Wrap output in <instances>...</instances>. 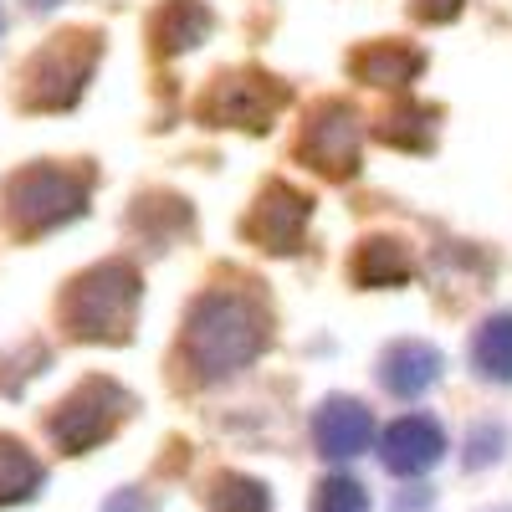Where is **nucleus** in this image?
Returning a JSON list of instances; mask_svg holds the SVG:
<instances>
[{
    "label": "nucleus",
    "mask_w": 512,
    "mask_h": 512,
    "mask_svg": "<svg viewBox=\"0 0 512 512\" xmlns=\"http://www.w3.org/2000/svg\"><path fill=\"white\" fill-rule=\"evenodd\" d=\"M93 195V175L72 164H31L21 175L6 180L0 190V216L16 236H47L67 221H77L88 210Z\"/></svg>",
    "instance_id": "obj_3"
},
{
    "label": "nucleus",
    "mask_w": 512,
    "mask_h": 512,
    "mask_svg": "<svg viewBox=\"0 0 512 512\" xmlns=\"http://www.w3.org/2000/svg\"><path fill=\"white\" fill-rule=\"evenodd\" d=\"M47 487V466H41L16 436H0V507H21Z\"/></svg>",
    "instance_id": "obj_16"
},
{
    "label": "nucleus",
    "mask_w": 512,
    "mask_h": 512,
    "mask_svg": "<svg viewBox=\"0 0 512 512\" xmlns=\"http://www.w3.org/2000/svg\"><path fill=\"white\" fill-rule=\"evenodd\" d=\"M144 226H149V241L154 246L175 241V231H190V205L185 200L175 205V195H144L134 205V231H144Z\"/></svg>",
    "instance_id": "obj_19"
},
{
    "label": "nucleus",
    "mask_w": 512,
    "mask_h": 512,
    "mask_svg": "<svg viewBox=\"0 0 512 512\" xmlns=\"http://www.w3.org/2000/svg\"><path fill=\"white\" fill-rule=\"evenodd\" d=\"M441 369H446L441 349L420 344V338H405V344L384 349V359H379V384H384L390 395H400V400H420V395L441 379Z\"/></svg>",
    "instance_id": "obj_12"
},
{
    "label": "nucleus",
    "mask_w": 512,
    "mask_h": 512,
    "mask_svg": "<svg viewBox=\"0 0 512 512\" xmlns=\"http://www.w3.org/2000/svg\"><path fill=\"white\" fill-rule=\"evenodd\" d=\"M472 369L487 384H512V313H492L477 333H472Z\"/></svg>",
    "instance_id": "obj_15"
},
{
    "label": "nucleus",
    "mask_w": 512,
    "mask_h": 512,
    "mask_svg": "<svg viewBox=\"0 0 512 512\" xmlns=\"http://www.w3.org/2000/svg\"><path fill=\"white\" fill-rule=\"evenodd\" d=\"M103 512H154V502H149L139 487H123V492H113V497L103 502Z\"/></svg>",
    "instance_id": "obj_23"
},
{
    "label": "nucleus",
    "mask_w": 512,
    "mask_h": 512,
    "mask_svg": "<svg viewBox=\"0 0 512 512\" xmlns=\"http://www.w3.org/2000/svg\"><path fill=\"white\" fill-rule=\"evenodd\" d=\"M128 415H134V395H128L118 379L93 374L47 415V431H52L62 456H88L93 446H103L118 431Z\"/></svg>",
    "instance_id": "obj_6"
},
{
    "label": "nucleus",
    "mask_w": 512,
    "mask_h": 512,
    "mask_svg": "<svg viewBox=\"0 0 512 512\" xmlns=\"http://www.w3.org/2000/svg\"><path fill=\"white\" fill-rule=\"evenodd\" d=\"M374 441V415L364 400H349V395H328L318 410H313V446L323 461H354L364 456Z\"/></svg>",
    "instance_id": "obj_9"
},
{
    "label": "nucleus",
    "mask_w": 512,
    "mask_h": 512,
    "mask_svg": "<svg viewBox=\"0 0 512 512\" xmlns=\"http://www.w3.org/2000/svg\"><path fill=\"white\" fill-rule=\"evenodd\" d=\"M502 451H507V431L502 425H477L472 436H466V466H497L502 461Z\"/></svg>",
    "instance_id": "obj_21"
},
{
    "label": "nucleus",
    "mask_w": 512,
    "mask_h": 512,
    "mask_svg": "<svg viewBox=\"0 0 512 512\" xmlns=\"http://www.w3.org/2000/svg\"><path fill=\"white\" fill-rule=\"evenodd\" d=\"M287 82L256 67H236V72H216L210 88L195 103V118L205 128H241V134H267L277 123V113L287 108Z\"/></svg>",
    "instance_id": "obj_5"
},
{
    "label": "nucleus",
    "mask_w": 512,
    "mask_h": 512,
    "mask_svg": "<svg viewBox=\"0 0 512 512\" xmlns=\"http://www.w3.org/2000/svg\"><path fill=\"white\" fill-rule=\"evenodd\" d=\"M420 72H425V52L410 47V41H364L359 52H349V77L364 82V88L405 93Z\"/></svg>",
    "instance_id": "obj_11"
},
{
    "label": "nucleus",
    "mask_w": 512,
    "mask_h": 512,
    "mask_svg": "<svg viewBox=\"0 0 512 512\" xmlns=\"http://www.w3.org/2000/svg\"><path fill=\"white\" fill-rule=\"evenodd\" d=\"M349 277L369 292L379 287H405L415 277V256L400 236H364L349 256Z\"/></svg>",
    "instance_id": "obj_14"
},
{
    "label": "nucleus",
    "mask_w": 512,
    "mask_h": 512,
    "mask_svg": "<svg viewBox=\"0 0 512 512\" xmlns=\"http://www.w3.org/2000/svg\"><path fill=\"white\" fill-rule=\"evenodd\" d=\"M216 16H210L205 0H164V6L149 16V47L159 57H185L210 36Z\"/></svg>",
    "instance_id": "obj_13"
},
{
    "label": "nucleus",
    "mask_w": 512,
    "mask_h": 512,
    "mask_svg": "<svg viewBox=\"0 0 512 512\" xmlns=\"http://www.w3.org/2000/svg\"><path fill=\"white\" fill-rule=\"evenodd\" d=\"M103 57V41L93 31H67V36H52L41 47L26 72H21V103L31 113H57V108H72L82 98V88L93 82V67Z\"/></svg>",
    "instance_id": "obj_4"
},
{
    "label": "nucleus",
    "mask_w": 512,
    "mask_h": 512,
    "mask_svg": "<svg viewBox=\"0 0 512 512\" xmlns=\"http://www.w3.org/2000/svg\"><path fill=\"white\" fill-rule=\"evenodd\" d=\"M31 6H36V11H47V6H57V0H31Z\"/></svg>",
    "instance_id": "obj_24"
},
{
    "label": "nucleus",
    "mask_w": 512,
    "mask_h": 512,
    "mask_svg": "<svg viewBox=\"0 0 512 512\" xmlns=\"http://www.w3.org/2000/svg\"><path fill=\"white\" fill-rule=\"evenodd\" d=\"M308 221H313V195H303L287 180H272L251 200L246 221H241V236L267 256H292V251H303Z\"/></svg>",
    "instance_id": "obj_8"
},
{
    "label": "nucleus",
    "mask_w": 512,
    "mask_h": 512,
    "mask_svg": "<svg viewBox=\"0 0 512 512\" xmlns=\"http://www.w3.org/2000/svg\"><path fill=\"white\" fill-rule=\"evenodd\" d=\"M379 139L390 149H410V154H425L436 139V108H420V103H400L379 118Z\"/></svg>",
    "instance_id": "obj_17"
},
{
    "label": "nucleus",
    "mask_w": 512,
    "mask_h": 512,
    "mask_svg": "<svg viewBox=\"0 0 512 512\" xmlns=\"http://www.w3.org/2000/svg\"><path fill=\"white\" fill-rule=\"evenodd\" d=\"M446 456V431L431 415H400L379 441V461L390 477H425Z\"/></svg>",
    "instance_id": "obj_10"
},
{
    "label": "nucleus",
    "mask_w": 512,
    "mask_h": 512,
    "mask_svg": "<svg viewBox=\"0 0 512 512\" xmlns=\"http://www.w3.org/2000/svg\"><path fill=\"white\" fill-rule=\"evenodd\" d=\"M139 297H144L139 267L113 256V262H98L67 282L57 313H62L67 338H77V344H123L134 333Z\"/></svg>",
    "instance_id": "obj_2"
},
{
    "label": "nucleus",
    "mask_w": 512,
    "mask_h": 512,
    "mask_svg": "<svg viewBox=\"0 0 512 512\" xmlns=\"http://www.w3.org/2000/svg\"><path fill=\"white\" fill-rule=\"evenodd\" d=\"M210 512H272V492L246 472H221L210 482Z\"/></svg>",
    "instance_id": "obj_18"
},
{
    "label": "nucleus",
    "mask_w": 512,
    "mask_h": 512,
    "mask_svg": "<svg viewBox=\"0 0 512 512\" xmlns=\"http://www.w3.org/2000/svg\"><path fill=\"white\" fill-rule=\"evenodd\" d=\"M272 344V313L256 292L246 287H205L180 333V364L190 369L195 384H216L256 364Z\"/></svg>",
    "instance_id": "obj_1"
},
{
    "label": "nucleus",
    "mask_w": 512,
    "mask_h": 512,
    "mask_svg": "<svg viewBox=\"0 0 512 512\" xmlns=\"http://www.w3.org/2000/svg\"><path fill=\"white\" fill-rule=\"evenodd\" d=\"M297 159L318 169L323 180H354L364 164V123L359 108L344 98H323L308 108L303 134H297Z\"/></svg>",
    "instance_id": "obj_7"
},
{
    "label": "nucleus",
    "mask_w": 512,
    "mask_h": 512,
    "mask_svg": "<svg viewBox=\"0 0 512 512\" xmlns=\"http://www.w3.org/2000/svg\"><path fill=\"white\" fill-rule=\"evenodd\" d=\"M461 6H466V0H410L415 21H425V26H451L461 16Z\"/></svg>",
    "instance_id": "obj_22"
},
{
    "label": "nucleus",
    "mask_w": 512,
    "mask_h": 512,
    "mask_svg": "<svg viewBox=\"0 0 512 512\" xmlns=\"http://www.w3.org/2000/svg\"><path fill=\"white\" fill-rule=\"evenodd\" d=\"M313 512H369V487L349 472H333L313 492Z\"/></svg>",
    "instance_id": "obj_20"
}]
</instances>
